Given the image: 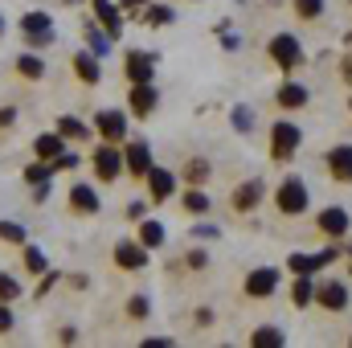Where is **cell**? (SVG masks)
<instances>
[{
	"label": "cell",
	"mask_w": 352,
	"mask_h": 348,
	"mask_svg": "<svg viewBox=\"0 0 352 348\" xmlns=\"http://www.w3.org/2000/svg\"><path fill=\"white\" fill-rule=\"evenodd\" d=\"M21 33L29 45H50L54 41V17L50 12H25L21 17Z\"/></svg>",
	"instance_id": "obj_1"
},
{
	"label": "cell",
	"mask_w": 352,
	"mask_h": 348,
	"mask_svg": "<svg viewBox=\"0 0 352 348\" xmlns=\"http://www.w3.org/2000/svg\"><path fill=\"white\" fill-rule=\"evenodd\" d=\"M278 213H303L307 209V184L299 180V176H287L283 184H278Z\"/></svg>",
	"instance_id": "obj_2"
},
{
	"label": "cell",
	"mask_w": 352,
	"mask_h": 348,
	"mask_svg": "<svg viewBox=\"0 0 352 348\" xmlns=\"http://www.w3.org/2000/svg\"><path fill=\"white\" fill-rule=\"evenodd\" d=\"M295 148H299V127H295V123H274V131H270V152H274V160L295 156Z\"/></svg>",
	"instance_id": "obj_3"
},
{
	"label": "cell",
	"mask_w": 352,
	"mask_h": 348,
	"mask_svg": "<svg viewBox=\"0 0 352 348\" xmlns=\"http://www.w3.org/2000/svg\"><path fill=\"white\" fill-rule=\"evenodd\" d=\"M270 58H274L283 70H295V66L303 62V54H299V41H295L291 33H278V37L270 41Z\"/></svg>",
	"instance_id": "obj_4"
},
{
	"label": "cell",
	"mask_w": 352,
	"mask_h": 348,
	"mask_svg": "<svg viewBox=\"0 0 352 348\" xmlns=\"http://www.w3.org/2000/svg\"><path fill=\"white\" fill-rule=\"evenodd\" d=\"M94 131H98L107 144H119V140L127 135V115H123V111H98Z\"/></svg>",
	"instance_id": "obj_5"
},
{
	"label": "cell",
	"mask_w": 352,
	"mask_h": 348,
	"mask_svg": "<svg viewBox=\"0 0 352 348\" xmlns=\"http://www.w3.org/2000/svg\"><path fill=\"white\" fill-rule=\"evenodd\" d=\"M274 287H278V270H274V266H258V270L246 274V295H250V299L274 295Z\"/></svg>",
	"instance_id": "obj_6"
},
{
	"label": "cell",
	"mask_w": 352,
	"mask_h": 348,
	"mask_svg": "<svg viewBox=\"0 0 352 348\" xmlns=\"http://www.w3.org/2000/svg\"><path fill=\"white\" fill-rule=\"evenodd\" d=\"M119 168H123V156H119L115 144H107V148L94 152V173H98V180H119Z\"/></svg>",
	"instance_id": "obj_7"
},
{
	"label": "cell",
	"mask_w": 352,
	"mask_h": 348,
	"mask_svg": "<svg viewBox=\"0 0 352 348\" xmlns=\"http://www.w3.org/2000/svg\"><path fill=\"white\" fill-rule=\"evenodd\" d=\"M144 180H148L152 201H168V197L176 193V176L168 173V168H148V173H144Z\"/></svg>",
	"instance_id": "obj_8"
},
{
	"label": "cell",
	"mask_w": 352,
	"mask_h": 348,
	"mask_svg": "<svg viewBox=\"0 0 352 348\" xmlns=\"http://www.w3.org/2000/svg\"><path fill=\"white\" fill-rule=\"evenodd\" d=\"M123 168L135 173V176H144L148 168H152V152H148L144 140H131V144H127V152H123Z\"/></svg>",
	"instance_id": "obj_9"
},
{
	"label": "cell",
	"mask_w": 352,
	"mask_h": 348,
	"mask_svg": "<svg viewBox=\"0 0 352 348\" xmlns=\"http://www.w3.org/2000/svg\"><path fill=\"white\" fill-rule=\"evenodd\" d=\"M152 70H156V58L144 54V50H131L127 54V78L131 83H152Z\"/></svg>",
	"instance_id": "obj_10"
},
{
	"label": "cell",
	"mask_w": 352,
	"mask_h": 348,
	"mask_svg": "<svg viewBox=\"0 0 352 348\" xmlns=\"http://www.w3.org/2000/svg\"><path fill=\"white\" fill-rule=\"evenodd\" d=\"M94 17H98V25L107 29V37H119V33H123V12H119L111 0H94Z\"/></svg>",
	"instance_id": "obj_11"
},
{
	"label": "cell",
	"mask_w": 352,
	"mask_h": 348,
	"mask_svg": "<svg viewBox=\"0 0 352 348\" xmlns=\"http://www.w3.org/2000/svg\"><path fill=\"white\" fill-rule=\"evenodd\" d=\"M115 262H119L123 270H140V266L148 262V246H140V242H119V246H115Z\"/></svg>",
	"instance_id": "obj_12"
},
{
	"label": "cell",
	"mask_w": 352,
	"mask_h": 348,
	"mask_svg": "<svg viewBox=\"0 0 352 348\" xmlns=\"http://www.w3.org/2000/svg\"><path fill=\"white\" fill-rule=\"evenodd\" d=\"M131 111H135L140 119H148V115L156 111V87H152V83H135V90H131Z\"/></svg>",
	"instance_id": "obj_13"
},
{
	"label": "cell",
	"mask_w": 352,
	"mask_h": 348,
	"mask_svg": "<svg viewBox=\"0 0 352 348\" xmlns=\"http://www.w3.org/2000/svg\"><path fill=\"white\" fill-rule=\"evenodd\" d=\"M98 205H102V201H98V193H94L90 184H74V188H70V209H74V213H98Z\"/></svg>",
	"instance_id": "obj_14"
},
{
	"label": "cell",
	"mask_w": 352,
	"mask_h": 348,
	"mask_svg": "<svg viewBox=\"0 0 352 348\" xmlns=\"http://www.w3.org/2000/svg\"><path fill=\"white\" fill-rule=\"evenodd\" d=\"M258 197H263V180H246V184H238V193H234V209H254L258 205Z\"/></svg>",
	"instance_id": "obj_15"
},
{
	"label": "cell",
	"mask_w": 352,
	"mask_h": 348,
	"mask_svg": "<svg viewBox=\"0 0 352 348\" xmlns=\"http://www.w3.org/2000/svg\"><path fill=\"white\" fill-rule=\"evenodd\" d=\"M320 230H324L328 238H340V234L349 230V213H344V209H324V213H320Z\"/></svg>",
	"instance_id": "obj_16"
},
{
	"label": "cell",
	"mask_w": 352,
	"mask_h": 348,
	"mask_svg": "<svg viewBox=\"0 0 352 348\" xmlns=\"http://www.w3.org/2000/svg\"><path fill=\"white\" fill-rule=\"evenodd\" d=\"M316 299H320L324 307H332V312H340V307H349V291H344L340 283H324V287L316 291Z\"/></svg>",
	"instance_id": "obj_17"
},
{
	"label": "cell",
	"mask_w": 352,
	"mask_h": 348,
	"mask_svg": "<svg viewBox=\"0 0 352 348\" xmlns=\"http://www.w3.org/2000/svg\"><path fill=\"white\" fill-rule=\"evenodd\" d=\"M328 164H332V176L336 180H352V148L344 144V148H332L328 152Z\"/></svg>",
	"instance_id": "obj_18"
},
{
	"label": "cell",
	"mask_w": 352,
	"mask_h": 348,
	"mask_svg": "<svg viewBox=\"0 0 352 348\" xmlns=\"http://www.w3.org/2000/svg\"><path fill=\"white\" fill-rule=\"evenodd\" d=\"M74 74H78L87 87H94V83H98V54H74Z\"/></svg>",
	"instance_id": "obj_19"
},
{
	"label": "cell",
	"mask_w": 352,
	"mask_h": 348,
	"mask_svg": "<svg viewBox=\"0 0 352 348\" xmlns=\"http://www.w3.org/2000/svg\"><path fill=\"white\" fill-rule=\"evenodd\" d=\"M33 152H37V160H58V156H62V135H58V131H54V135H37Z\"/></svg>",
	"instance_id": "obj_20"
},
{
	"label": "cell",
	"mask_w": 352,
	"mask_h": 348,
	"mask_svg": "<svg viewBox=\"0 0 352 348\" xmlns=\"http://www.w3.org/2000/svg\"><path fill=\"white\" fill-rule=\"evenodd\" d=\"M58 135H62V140H87L90 131H87V123H82V119L62 115V119H58Z\"/></svg>",
	"instance_id": "obj_21"
},
{
	"label": "cell",
	"mask_w": 352,
	"mask_h": 348,
	"mask_svg": "<svg viewBox=\"0 0 352 348\" xmlns=\"http://www.w3.org/2000/svg\"><path fill=\"white\" fill-rule=\"evenodd\" d=\"M140 246H148V250L164 246V226H160V221H144V226H140Z\"/></svg>",
	"instance_id": "obj_22"
},
{
	"label": "cell",
	"mask_w": 352,
	"mask_h": 348,
	"mask_svg": "<svg viewBox=\"0 0 352 348\" xmlns=\"http://www.w3.org/2000/svg\"><path fill=\"white\" fill-rule=\"evenodd\" d=\"M303 102H307V90L299 87V83H287V87L278 90V107H291V111H295V107H303Z\"/></svg>",
	"instance_id": "obj_23"
},
{
	"label": "cell",
	"mask_w": 352,
	"mask_h": 348,
	"mask_svg": "<svg viewBox=\"0 0 352 348\" xmlns=\"http://www.w3.org/2000/svg\"><path fill=\"white\" fill-rule=\"evenodd\" d=\"M16 70H21L25 78H45V62H41L37 54H21V58H16Z\"/></svg>",
	"instance_id": "obj_24"
},
{
	"label": "cell",
	"mask_w": 352,
	"mask_h": 348,
	"mask_svg": "<svg viewBox=\"0 0 352 348\" xmlns=\"http://www.w3.org/2000/svg\"><path fill=\"white\" fill-rule=\"evenodd\" d=\"M311 295H316L311 279H307V274H299V283L291 287V299H295V307H307V303H311Z\"/></svg>",
	"instance_id": "obj_25"
},
{
	"label": "cell",
	"mask_w": 352,
	"mask_h": 348,
	"mask_svg": "<svg viewBox=\"0 0 352 348\" xmlns=\"http://www.w3.org/2000/svg\"><path fill=\"white\" fill-rule=\"evenodd\" d=\"M54 160H41V164H33V168H25V180L29 184H45V180H54Z\"/></svg>",
	"instance_id": "obj_26"
},
{
	"label": "cell",
	"mask_w": 352,
	"mask_h": 348,
	"mask_svg": "<svg viewBox=\"0 0 352 348\" xmlns=\"http://www.w3.org/2000/svg\"><path fill=\"white\" fill-rule=\"evenodd\" d=\"M25 226H16V221H0V242H12V246H25Z\"/></svg>",
	"instance_id": "obj_27"
},
{
	"label": "cell",
	"mask_w": 352,
	"mask_h": 348,
	"mask_svg": "<svg viewBox=\"0 0 352 348\" xmlns=\"http://www.w3.org/2000/svg\"><path fill=\"white\" fill-rule=\"evenodd\" d=\"M173 21V8L168 4H152V8H144V25H168Z\"/></svg>",
	"instance_id": "obj_28"
},
{
	"label": "cell",
	"mask_w": 352,
	"mask_h": 348,
	"mask_svg": "<svg viewBox=\"0 0 352 348\" xmlns=\"http://www.w3.org/2000/svg\"><path fill=\"white\" fill-rule=\"evenodd\" d=\"M184 209L188 213H209V197L201 188H192V193H184Z\"/></svg>",
	"instance_id": "obj_29"
},
{
	"label": "cell",
	"mask_w": 352,
	"mask_h": 348,
	"mask_svg": "<svg viewBox=\"0 0 352 348\" xmlns=\"http://www.w3.org/2000/svg\"><path fill=\"white\" fill-rule=\"evenodd\" d=\"M12 299H21V283L12 274H0V303H12Z\"/></svg>",
	"instance_id": "obj_30"
},
{
	"label": "cell",
	"mask_w": 352,
	"mask_h": 348,
	"mask_svg": "<svg viewBox=\"0 0 352 348\" xmlns=\"http://www.w3.org/2000/svg\"><path fill=\"white\" fill-rule=\"evenodd\" d=\"M287 266H291L295 274H311V270H320V266H316V254H291Z\"/></svg>",
	"instance_id": "obj_31"
},
{
	"label": "cell",
	"mask_w": 352,
	"mask_h": 348,
	"mask_svg": "<svg viewBox=\"0 0 352 348\" xmlns=\"http://www.w3.org/2000/svg\"><path fill=\"white\" fill-rule=\"evenodd\" d=\"M50 262H45V254L37 250V246H25V270H33V274H41Z\"/></svg>",
	"instance_id": "obj_32"
},
{
	"label": "cell",
	"mask_w": 352,
	"mask_h": 348,
	"mask_svg": "<svg viewBox=\"0 0 352 348\" xmlns=\"http://www.w3.org/2000/svg\"><path fill=\"white\" fill-rule=\"evenodd\" d=\"M254 348H283V332H274V328L254 332Z\"/></svg>",
	"instance_id": "obj_33"
},
{
	"label": "cell",
	"mask_w": 352,
	"mask_h": 348,
	"mask_svg": "<svg viewBox=\"0 0 352 348\" xmlns=\"http://www.w3.org/2000/svg\"><path fill=\"white\" fill-rule=\"evenodd\" d=\"M87 41L94 54H107V29H98V25H87Z\"/></svg>",
	"instance_id": "obj_34"
},
{
	"label": "cell",
	"mask_w": 352,
	"mask_h": 348,
	"mask_svg": "<svg viewBox=\"0 0 352 348\" xmlns=\"http://www.w3.org/2000/svg\"><path fill=\"white\" fill-rule=\"evenodd\" d=\"M295 12L311 21V17H320V12H324V0H295Z\"/></svg>",
	"instance_id": "obj_35"
},
{
	"label": "cell",
	"mask_w": 352,
	"mask_h": 348,
	"mask_svg": "<svg viewBox=\"0 0 352 348\" xmlns=\"http://www.w3.org/2000/svg\"><path fill=\"white\" fill-rule=\"evenodd\" d=\"M234 127H238L242 135H250V127H254V115H250L246 107H238V111H234Z\"/></svg>",
	"instance_id": "obj_36"
},
{
	"label": "cell",
	"mask_w": 352,
	"mask_h": 348,
	"mask_svg": "<svg viewBox=\"0 0 352 348\" xmlns=\"http://www.w3.org/2000/svg\"><path fill=\"white\" fill-rule=\"evenodd\" d=\"M148 312H152V303H148V299H144V295H135V299H131V303H127V316H131V320H144V316H148Z\"/></svg>",
	"instance_id": "obj_37"
},
{
	"label": "cell",
	"mask_w": 352,
	"mask_h": 348,
	"mask_svg": "<svg viewBox=\"0 0 352 348\" xmlns=\"http://www.w3.org/2000/svg\"><path fill=\"white\" fill-rule=\"evenodd\" d=\"M184 176H188L192 184H201V180L209 176V164H205V160H188V168H184Z\"/></svg>",
	"instance_id": "obj_38"
},
{
	"label": "cell",
	"mask_w": 352,
	"mask_h": 348,
	"mask_svg": "<svg viewBox=\"0 0 352 348\" xmlns=\"http://www.w3.org/2000/svg\"><path fill=\"white\" fill-rule=\"evenodd\" d=\"M78 164H82V160H78L74 152H62V156L54 160V168H62V173H70V168H78Z\"/></svg>",
	"instance_id": "obj_39"
},
{
	"label": "cell",
	"mask_w": 352,
	"mask_h": 348,
	"mask_svg": "<svg viewBox=\"0 0 352 348\" xmlns=\"http://www.w3.org/2000/svg\"><path fill=\"white\" fill-rule=\"evenodd\" d=\"M16 123V107H0V131H8Z\"/></svg>",
	"instance_id": "obj_40"
},
{
	"label": "cell",
	"mask_w": 352,
	"mask_h": 348,
	"mask_svg": "<svg viewBox=\"0 0 352 348\" xmlns=\"http://www.w3.org/2000/svg\"><path fill=\"white\" fill-rule=\"evenodd\" d=\"M192 234H197V238H217L221 230H217V226H209V221H201V226H192Z\"/></svg>",
	"instance_id": "obj_41"
},
{
	"label": "cell",
	"mask_w": 352,
	"mask_h": 348,
	"mask_svg": "<svg viewBox=\"0 0 352 348\" xmlns=\"http://www.w3.org/2000/svg\"><path fill=\"white\" fill-rule=\"evenodd\" d=\"M54 283H58V274H45V270H41V287H37V295H50Z\"/></svg>",
	"instance_id": "obj_42"
},
{
	"label": "cell",
	"mask_w": 352,
	"mask_h": 348,
	"mask_svg": "<svg viewBox=\"0 0 352 348\" xmlns=\"http://www.w3.org/2000/svg\"><path fill=\"white\" fill-rule=\"evenodd\" d=\"M12 328V312H8V303H0V336Z\"/></svg>",
	"instance_id": "obj_43"
},
{
	"label": "cell",
	"mask_w": 352,
	"mask_h": 348,
	"mask_svg": "<svg viewBox=\"0 0 352 348\" xmlns=\"http://www.w3.org/2000/svg\"><path fill=\"white\" fill-rule=\"evenodd\" d=\"M205 250H192V254H188V266H192V270H205Z\"/></svg>",
	"instance_id": "obj_44"
},
{
	"label": "cell",
	"mask_w": 352,
	"mask_h": 348,
	"mask_svg": "<svg viewBox=\"0 0 352 348\" xmlns=\"http://www.w3.org/2000/svg\"><path fill=\"white\" fill-rule=\"evenodd\" d=\"M127 217H144V201H131L127 205Z\"/></svg>",
	"instance_id": "obj_45"
},
{
	"label": "cell",
	"mask_w": 352,
	"mask_h": 348,
	"mask_svg": "<svg viewBox=\"0 0 352 348\" xmlns=\"http://www.w3.org/2000/svg\"><path fill=\"white\" fill-rule=\"evenodd\" d=\"M123 4H127V8H140V4H144V0H123Z\"/></svg>",
	"instance_id": "obj_46"
},
{
	"label": "cell",
	"mask_w": 352,
	"mask_h": 348,
	"mask_svg": "<svg viewBox=\"0 0 352 348\" xmlns=\"http://www.w3.org/2000/svg\"><path fill=\"white\" fill-rule=\"evenodd\" d=\"M0 33H4V21H0Z\"/></svg>",
	"instance_id": "obj_47"
}]
</instances>
